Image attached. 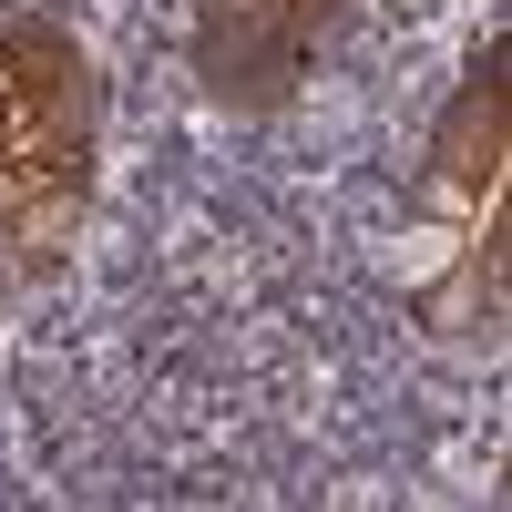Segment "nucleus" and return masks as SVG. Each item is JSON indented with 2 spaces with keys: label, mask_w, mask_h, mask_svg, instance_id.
I'll use <instances>...</instances> for the list:
<instances>
[{
  "label": "nucleus",
  "mask_w": 512,
  "mask_h": 512,
  "mask_svg": "<svg viewBox=\"0 0 512 512\" xmlns=\"http://www.w3.org/2000/svg\"><path fill=\"white\" fill-rule=\"evenodd\" d=\"M451 246H461L451 226H410V236H400V287H431V277L451 267Z\"/></svg>",
  "instance_id": "nucleus-1"
}]
</instances>
